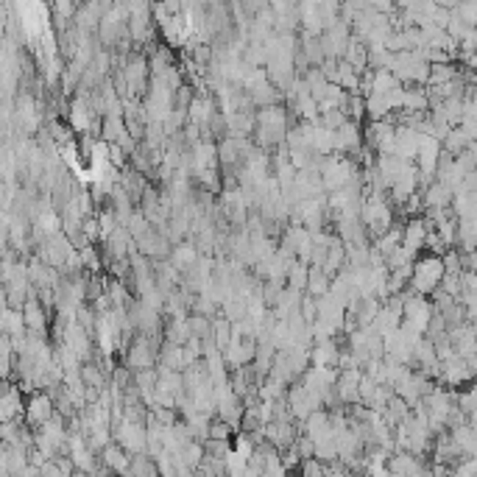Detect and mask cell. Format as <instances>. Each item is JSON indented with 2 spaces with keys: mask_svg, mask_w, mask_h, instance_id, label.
I'll use <instances>...</instances> for the list:
<instances>
[{
  "mask_svg": "<svg viewBox=\"0 0 477 477\" xmlns=\"http://www.w3.org/2000/svg\"><path fill=\"white\" fill-rule=\"evenodd\" d=\"M257 140L260 148H271V145H280L287 140V115L282 106L271 103V106H263L257 112Z\"/></svg>",
  "mask_w": 477,
  "mask_h": 477,
  "instance_id": "1",
  "label": "cell"
},
{
  "mask_svg": "<svg viewBox=\"0 0 477 477\" xmlns=\"http://www.w3.org/2000/svg\"><path fill=\"white\" fill-rule=\"evenodd\" d=\"M444 277H447V263H444L441 257H422V260L413 263V277H410V282H413V290H416V293L427 296V293H432L438 285H444Z\"/></svg>",
  "mask_w": 477,
  "mask_h": 477,
  "instance_id": "2",
  "label": "cell"
},
{
  "mask_svg": "<svg viewBox=\"0 0 477 477\" xmlns=\"http://www.w3.org/2000/svg\"><path fill=\"white\" fill-rule=\"evenodd\" d=\"M355 179H360V176H357L352 159L338 156V151H335V156H324V165H321V182H324V190H330V192L343 190V188L352 185Z\"/></svg>",
  "mask_w": 477,
  "mask_h": 477,
  "instance_id": "3",
  "label": "cell"
},
{
  "mask_svg": "<svg viewBox=\"0 0 477 477\" xmlns=\"http://www.w3.org/2000/svg\"><path fill=\"white\" fill-rule=\"evenodd\" d=\"M56 413H59V410H56V402L50 399L48 393H34V396L28 399V405H25V422H28L31 427H42Z\"/></svg>",
  "mask_w": 477,
  "mask_h": 477,
  "instance_id": "4",
  "label": "cell"
},
{
  "mask_svg": "<svg viewBox=\"0 0 477 477\" xmlns=\"http://www.w3.org/2000/svg\"><path fill=\"white\" fill-rule=\"evenodd\" d=\"M335 151L338 154H357L360 151V126L355 120H346L340 129H335Z\"/></svg>",
  "mask_w": 477,
  "mask_h": 477,
  "instance_id": "5",
  "label": "cell"
},
{
  "mask_svg": "<svg viewBox=\"0 0 477 477\" xmlns=\"http://www.w3.org/2000/svg\"><path fill=\"white\" fill-rule=\"evenodd\" d=\"M0 419H3V422L25 419V408H23V388H8V391H6V396L0 399Z\"/></svg>",
  "mask_w": 477,
  "mask_h": 477,
  "instance_id": "6",
  "label": "cell"
},
{
  "mask_svg": "<svg viewBox=\"0 0 477 477\" xmlns=\"http://www.w3.org/2000/svg\"><path fill=\"white\" fill-rule=\"evenodd\" d=\"M23 316H25L28 330L45 333V327H48V316H45V301H42V299H25V304H23Z\"/></svg>",
  "mask_w": 477,
  "mask_h": 477,
  "instance_id": "7",
  "label": "cell"
},
{
  "mask_svg": "<svg viewBox=\"0 0 477 477\" xmlns=\"http://www.w3.org/2000/svg\"><path fill=\"white\" fill-rule=\"evenodd\" d=\"M195 260H198V248L190 246V243H182V246H176V248L171 251V263H173L179 271H188Z\"/></svg>",
  "mask_w": 477,
  "mask_h": 477,
  "instance_id": "8",
  "label": "cell"
},
{
  "mask_svg": "<svg viewBox=\"0 0 477 477\" xmlns=\"http://www.w3.org/2000/svg\"><path fill=\"white\" fill-rule=\"evenodd\" d=\"M307 282H310V268H307V263H304V260H293L290 268H287V285L304 290Z\"/></svg>",
  "mask_w": 477,
  "mask_h": 477,
  "instance_id": "9",
  "label": "cell"
},
{
  "mask_svg": "<svg viewBox=\"0 0 477 477\" xmlns=\"http://www.w3.org/2000/svg\"><path fill=\"white\" fill-rule=\"evenodd\" d=\"M388 472H422V466L413 461V455H391Z\"/></svg>",
  "mask_w": 477,
  "mask_h": 477,
  "instance_id": "10",
  "label": "cell"
}]
</instances>
